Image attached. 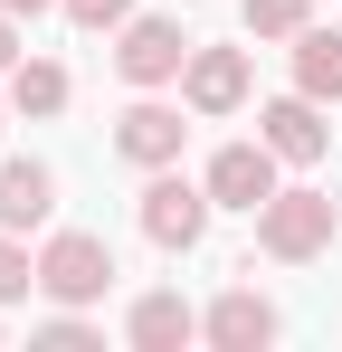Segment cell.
Wrapping results in <instances>:
<instances>
[{"label":"cell","mask_w":342,"mask_h":352,"mask_svg":"<svg viewBox=\"0 0 342 352\" xmlns=\"http://www.w3.org/2000/svg\"><path fill=\"white\" fill-rule=\"evenodd\" d=\"M190 29L181 19H124L114 29V76L133 86V96H162V86H181V67H190Z\"/></svg>","instance_id":"obj_3"},{"label":"cell","mask_w":342,"mask_h":352,"mask_svg":"<svg viewBox=\"0 0 342 352\" xmlns=\"http://www.w3.org/2000/svg\"><path fill=\"white\" fill-rule=\"evenodd\" d=\"M67 96H76V86H67L57 58H19L10 67V105H19V115H67Z\"/></svg>","instance_id":"obj_13"},{"label":"cell","mask_w":342,"mask_h":352,"mask_svg":"<svg viewBox=\"0 0 342 352\" xmlns=\"http://www.w3.org/2000/svg\"><path fill=\"white\" fill-rule=\"evenodd\" d=\"M124 343H133V352H181V343H200V314H190L171 286H152V295H133Z\"/></svg>","instance_id":"obj_10"},{"label":"cell","mask_w":342,"mask_h":352,"mask_svg":"<svg viewBox=\"0 0 342 352\" xmlns=\"http://www.w3.org/2000/svg\"><path fill=\"white\" fill-rule=\"evenodd\" d=\"M19 295H38V257L19 248V229H0V305H19Z\"/></svg>","instance_id":"obj_16"},{"label":"cell","mask_w":342,"mask_h":352,"mask_svg":"<svg viewBox=\"0 0 342 352\" xmlns=\"http://www.w3.org/2000/svg\"><path fill=\"white\" fill-rule=\"evenodd\" d=\"M209 210H219L209 181H181V172L162 162V172L143 181V210H133V219H143V238H152L162 257H190V248L209 238Z\"/></svg>","instance_id":"obj_2"},{"label":"cell","mask_w":342,"mask_h":352,"mask_svg":"<svg viewBox=\"0 0 342 352\" xmlns=\"http://www.w3.org/2000/svg\"><path fill=\"white\" fill-rule=\"evenodd\" d=\"M295 86L314 105H342V29H295Z\"/></svg>","instance_id":"obj_12"},{"label":"cell","mask_w":342,"mask_h":352,"mask_svg":"<svg viewBox=\"0 0 342 352\" xmlns=\"http://www.w3.org/2000/svg\"><path fill=\"white\" fill-rule=\"evenodd\" d=\"M276 333H285V314H276L257 286H228L219 305L200 314V343H219V352H266Z\"/></svg>","instance_id":"obj_8"},{"label":"cell","mask_w":342,"mask_h":352,"mask_svg":"<svg viewBox=\"0 0 342 352\" xmlns=\"http://www.w3.org/2000/svg\"><path fill=\"white\" fill-rule=\"evenodd\" d=\"M200 181H209V200H219V210H247V219L285 190V181H276V153H266V133H257V143H219Z\"/></svg>","instance_id":"obj_5"},{"label":"cell","mask_w":342,"mask_h":352,"mask_svg":"<svg viewBox=\"0 0 342 352\" xmlns=\"http://www.w3.org/2000/svg\"><path fill=\"white\" fill-rule=\"evenodd\" d=\"M57 10H67L86 38H105V29H124V19H133V0H57Z\"/></svg>","instance_id":"obj_17"},{"label":"cell","mask_w":342,"mask_h":352,"mask_svg":"<svg viewBox=\"0 0 342 352\" xmlns=\"http://www.w3.org/2000/svg\"><path fill=\"white\" fill-rule=\"evenodd\" d=\"M238 19H247V38H295V29H314V0H238Z\"/></svg>","instance_id":"obj_14"},{"label":"cell","mask_w":342,"mask_h":352,"mask_svg":"<svg viewBox=\"0 0 342 352\" xmlns=\"http://www.w3.org/2000/svg\"><path fill=\"white\" fill-rule=\"evenodd\" d=\"M257 133H266L276 162H323V143H333V124H323V105H314L304 86L276 96V105H257Z\"/></svg>","instance_id":"obj_9"},{"label":"cell","mask_w":342,"mask_h":352,"mask_svg":"<svg viewBox=\"0 0 342 352\" xmlns=\"http://www.w3.org/2000/svg\"><path fill=\"white\" fill-rule=\"evenodd\" d=\"M0 10H19V19H38V10H57V0H0Z\"/></svg>","instance_id":"obj_19"},{"label":"cell","mask_w":342,"mask_h":352,"mask_svg":"<svg viewBox=\"0 0 342 352\" xmlns=\"http://www.w3.org/2000/svg\"><path fill=\"white\" fill-rule=\"evenodd\" d=\"M48 210H57L48 162H0V229H48Z\"/></svg>","instance_id":"obj_11"},{"label":"cell","mask_w":342,"mask_h":352,"mask_svg":"<svg viewBox=\"0 0 342 352\" xmlns=\"http://www.w3.org/2000/svg\"><path fill=\"white\" fill-rule=\"evenodd\" d=\"M342 229V210H333V190H276L266 210H257V248L276 257V267H304V257H323Z\"/></svg>","instance_id":"obj_1"},{"label":"cell","mask_w":342,"mask_h":352,"mask_svg":"<svg viewBox=\"0 0 342 352\" xmlns=\"http://www.w3.org/2000/svg\"><path fill=\"white\" fill-rule=\"evenodd\" d=\"M105 286H114V248L95 229H57L48 248H38V295H48V305H95Z\"/></svg>","instance_id":"obj_4"},{"label":"cell","mask_w":342,"mask_h":352,"mask_svg":"<svg viewBox=\"0 0 342 352\" xmlns=\"http://www.w3.org/2000/svg\"><path fill=\"white\" fill-rule=\"evenodd\" d=\"M29 343H48V352H105V333H95L76 305H57L48 324H29Z\"/></svg>","instance_id":"obj_15"},{"label":"cell","mask_w":342,"mask_h":352,"mask_svg":"<svg viewBox=\"0 0 342 352\" xmlns=\"http://www.w3.org/2000/svg\"><path fill=\"white\" fill-rule=\"evenodd\" d=\"M19 58H29V38H19V10H0V76H10Z\"/></svg>","instance_id":"obj_18"},{"label":"cell","mask_w":342,"mask_h":352,"mask_svg":"<svg viewBox=\"0 0 342 352\" xmlns=\"http://www.w3.org/2000/svg\"><path fill=\"white\" fill-rule=\"evenodd\" d=\"M181 143H190V124H181V105H162V96H133V105L114 115V153H124L133 172L181 162Z\"/></svg>","instance_id":"obj_6"},{"label":"cell","mask_w":342,"mask_h":352,"mask_svg":"<svg viewBox=\"0 0 342 352\" xmlns=\"http://www.w3.org/2000/svg\"><path fill=\"white\" fill-rule=\"evenodd\" d=\"M247 86H257V76H247V48H190V67H181V105H190V115H238V105H247Z\"/></svg>","instance_id":"obj_7"}]
</instances>
